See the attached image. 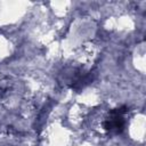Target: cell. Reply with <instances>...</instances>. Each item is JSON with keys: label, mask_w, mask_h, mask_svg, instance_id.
Listing matches in <instances>:
<instances>
[{"label": "cell", "mask_w": 146, "mask_h": 146, "mask_svg": "<svg viewBox=\"0 0 146 146\" xmlns=\"http://www.w3.org/2000/svg\"><path fill=\"white\" fill-rule=\"evenodd\" d=\"M127 114H128V107L125 106L112 110L103 121V129L110 135L121 133L125 125Z\"/></svg>", "instance_id": "obj_1"}]
</instances>
